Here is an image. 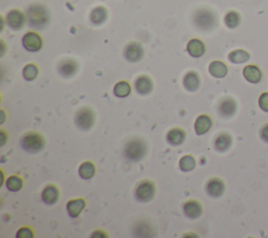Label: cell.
Returning a JSON list of instances; mask_svg holds the SVG:
<instances>
[{
  "instance_id": "obj_18",
  "label": "cell",
  "mask_w": 268,
  "mask_h": 238,
  "mask_svg": "<svg viewBox=\"0 0 268 238\" xmlns=\"http://www.w3.org/2000/svg\"><path fill=\"white\" fill-rule=\"evenodd\" d=\"M233 145V137L227 132H221L214 141V146L218 152H226L229 151Z\"/></svg>"
},
{
  "instance_id": "obj_10",
  "label": "cell",
  "mask_w": 268,
  "mask_h": 238,
  "mask_svg": "<svg viewBox=\"0 0 268 238\" xmlns=\"http://www.w3.org/2000/svg\"><path fill=\"white\" fill-rule=\"evenodd\" d=\"M26 20V15L20 10H12L6 15V23L10 26V29L13 31H20L21 30Z\"/></svg>"
},
{
  "instance_id": "obj_25",
  "label": "cell",
  "mask_w": 268,
  "mask_h": 238,
  "mask_svg": "<svg viewBox=\"0 0 268 238\" xmlns=\"http://www.w3.org/2000/svg\"><path fill=\"white\" fill-rule=\"evenodd\" d=\"M227 58H229L230 62L234 64H242L250 60L251 55L250 52H247L244 50H234L230 52Z\"/></svg>"
},
{
  "instance_id": "obj_23",
  "label": "cell",
  "mask_w": 268,
  "mask_h": 238,
  "mask_svg": "<svg viewBox=\"0 0 268 238\" xmlns=\"http://www.w3.org/2000/svg\"><path fill=\"white\" fill-rule=\"evenodd\" d=\"M108 18V11L104 6H97L92 10L90 14V21L95 25H102Z\"/></svg>"
},
{
  "instance_id": "obj_4",
  "label": "cell",
  "mask_w": 268,
  "mask_h": 238,
  "mask_svg": "<svg viewBox=\"0 0 268 238\" xmlns=\"http://www.w3.org/2000/svg\"><path fill=\"white\" fill-rule=\"evenodd\" d=\"M22 148L29 153H38L45 147L44 137L36 131H29L21 137Z\"/></svg>"
},
{
  "instance_id": "obj_12",
  "label": "cell",
  "mask_w": 268,
  "mask_h": 238,
  "mask_svg": "<svg viewBox=\"0 0 268 238\" xmlns=\"http://www.w3.org/2000/svg\"><path fill=\"white\" fill-rule=\"evenodd\" d=\"M184 213L190 220H197L203 213V208L198 201L190 200L184 204Z\"/></svg>"
},
{
  "instance_id": "obj_13",
  "label": "cell",
  "mask_w": 268,
  "mask_h": 238,
  "mask_svg": "<svg viewBox=\"0 0 268 238\" xmlns=\"http://www.w3.org/2000/svg\"><path fill=\"white\" fill-rule=\"evenodd\" d=\"M134 87L137 91V94L142 96H147L152 92L153 90V81L152 79L146 75H142L136 78Z\"/></svg>"
},
{
  "instance_id": "obj_30",
  "label": "cell",
  "mask_w": 268,
  "mask_h": 238,
  "mask_svg": "<svg viewBox=\"0 0 268 238\" xmlns=\"http://www.w3.org/2000/svg\"><path fill=\"white\" fill-rule=\"evenodd\" d=\"M6 188L11 192H18L23 187V180L18 175H12L6 180Z\"/></svg>"
},
{
  "instance_id": "obj_1",
  "label": "cell",
  "mask_w": 268,
  "mask_h": 238,
  "mask_svg": "<svg viewBox=\"0 0 268 238\" xmlns=\"http://www.w3.org/2000/svg\"><path fill=\"white\" fill-rule=\"evenodd\" d=\"M26 19L32 29L43 30L50 23V12L43 4L35 3L29 6L26 11Z\"/></svg>"
},
{
  "instance_id": "obj_22",
  "label": "cell",
  "mask_w": 268,
  "mask_h": 238,
  "mask_svg": "<svg viewBox=\"0 0 268 238\" xmlns=\"http://www.w3.org/2000/svg\"><path fill=\"white\" fill-rule=\"evenodd\" d=\"M201 80L200 77L196 71L186 72L184 77V86L187 91H196L200 87Z\"/></svg>"
},
{
  "instance_id": "obj_3",
  "label": "cell",
  "mask_w": 268,
  "mask_h": 238,
  "mask_svg": "<svg viewBox=\"0 0 268 238\" xmlns=\"http://www.w3.org/2000/svg\"><path fill=\"white\" fill-rule=\"evenodd\" d=\"M147 151H148V146L143 138L134 137L126 143L124 156L131 162H139L146 156Z\"/></svg>"
},
{
  "instance_id": "obj_36",
  "label": "cell",
  "mask_w": 268,
  "mask_h": 238,
  "mask_svg": "<svg viewBox=\"0 0 268 238\" xmlns=\"http://www.w3.org/2000/svg\"><path fill=\"white\" fill-rule=\"evenodd\" d=\"M91 237H108V235H107L106 232H104L102 230H97L91 234Z\"/></svg>"
},
{
  "instance_id": "obj_7",
  "label": "cell",
  "mask_w": 268,
  "mask_h": 238,
  "mask_svg": "<svg viewBox=\"0 0 268 238\" xmlns=\"http://www.w3.org/2000/svg\"><path fill=\"white\" fill-rule=\"evenodd\" d=\"M23 48L29 51H38L42 49L43 39L36 32H29L22 38Z\"/></svg>"
},
{
  "instance_id": "obj_31",
  "label": "cell",
  "mask_w": 268,
  "mask_h": 238,
  "mask_svg": "<svg viewBox=\"0 0 268 238\" xmlns=\"http://www.w3.org/2000/svg\"><path fill=\"white\" fill-rule=\"evenodd\" d=\"M22 75L26 81H34L39 75L38 66L34 63L25 65V68H23V71H22Z\"/></svg>"
},
{
  "instance_id": "obj_16",
  "label": "cell",
  "mask_w": 268,
  "mask_h": 238,
  "mask_svg": "<svg viewBox=\"0 0 268 238\" xmlns=\"http://www.w3.org/2000/svg\"><path fill=\"white\" fill-rule=\"evenodd\" d=\"M78 68H79V65L75 60H72V59H65V60H63L59 64L58 70H59V74L62 77L70 78L77 74Z\"/></svg>"
},
{
  "instance_id": "obj_19",
  "label": "cell",
  "mask_w": 268,
  "mask_h": 238,
  "mask_svg": "<svg viewBox=\"0 0 268 238\" xmlns=\"http://www.w3.org/2000/svg\"><path fill=\"white\" fill-rule=\"evenodd\" d=\"M213 126V120L210 116L207 115H200L195 121V125H194V128H195V132L198 136L205 135L206 132Z\"/></svg>"
},
{
  "instance_id": "obj_20",
  "label": "cell",
  "mask_w": 268,
  "mask_h": 238,
  "mask_svg": "<svg viewBox=\"0 0 268 238\" xmlns=\"http://www.w3.org/2000/svg\"><path fill=\"white\" fill-rule=\"evenodd\" d=\"M185 137V131L179 127H175L168 132L167 141L170 145H172V146H179V145H183L184 143Z\"/></svg>"
},
{
  "instance_id": "obj_29",
  "label": "cell",
  "mask_w": 268,
  "mask_h": 238,
  "mask_svg": "<svg viewBox=\"0 0 268 238\" xmlns=\"http://www.w3.org/2000/svg\"><path fill=\"white\" fill-rule=\"evenodd\" d=\"M196 167V160L193 155H184L179 161V168L183 172H190Z\"/></svg>"
},
{
  "instance_id": "obj_24",
  "label": "cell",
  "mask_w": 268,
  "mask_h": 238,
  "mask_svg": "<svg viewBox=\"0 0 268 238\" xmlns=\"http://www.w3.org/2000/svg\"><path fill=\"white\" fill-rule=\"evenodd\" d=\"M209 71L214 78L221 79V78H224L227 75L229 69H227V66L225 63H223L222 61L216 60L211 62L209 66Z\"/></svg>"
},
{
  "instance_id": "obj_35",
  "label": "cell",
  "mask_w": 268,
  "mask_h": 238,
  "mask_svg": "<svg viewBox=\"0 0 268 238\" xmlns=\"http://www.w3.org/2000/svg\"><path fill=\"white\" fill-rule=\"evenodd\" d=\"M260 137L263 142L268 144V123L264 124L260 129Z\"/></svg>"
},
{
  "instance_id": "obj_26",
  "label": "cell",
  "mask_w": 268,
  "mask_h": 238,
  "mask_svg": "<svg viewBox=\"0 0 268 238\" xmlns=\"http://www.w3.org/2000/svg\"><path fill=\"white\" fill-rule=\"evenodd\" d=\"M96 174V166L92 162H84L79 167V175L83 180H90Z\"/></svg>"
},
{
  "instance_id": "obj_28",
  "label": "cell",
  "mask_w": 268,
  "mask_h": 238,
  "mask_svg": "<svg viewBox=\"0 0 268 238\" xmlns=\"http://www.w3.org/2000/svg\"><path fill=\"white\" fill-rule=\"evenodd\" d=\"M115 96L117 98H126L131 94V85L127 81H119L116 84L115 88H113Z\"/></svg>"
},
{
  "instance_id": "obj_8",
  "label": "cell",
  "mask_w": 268,
  "mask_h": 238,
  "mask_svg": "<svg viewBox=\"0 0 268 238\" xmlns=\"http://www.w3.org/2000/svg\"><path fill=\"white\" fill-rule=\"evenodd\" d=\"M144 48L138 42H130L125 46L124 57L129 62H138L144 58Z\"/></svg>"
},
{
  "instance_id": "obj_9",
  "label": "cell",
  "mask_w": 268,
  "mask_h": 238,
  "mask_svg": "<svg viewBox=\"0 0 268 238\" xmlns=\"http://www.w3.org/2000/svg\"><path fill=\"white\" fill-rule=\"evenodd\" d=\"M238 110V104L233 98H223L218 104V114L220 117L230 119L233 118Z\"/></svg>"
},
{
  "instance_id": "obj_34",
  "label": "cell",
  "mask_w": 268,
  "mask_h": 238,
  "mask_svg": "<svg viewBox=\"0 0 268 238\" xmlns=\"http://www.w3.org/2000/svg\"><path fill=\"white\" fill-rule=\"evenodd\" d=\"M259 107L264 112H268V92H263L259 98Z\"/></svg>"
},
{
  "instance_id": "obj_27",
  "label": "cell",
  "mask_w": 268,
  "mask_h": 238,
  "mask_svg": "<svg viewBox=\"0 0 268 238\" xmlns=\"http://www.w3.org/2000/svg\"><path fill=\"white\" fill-rule=\"evenodd\" d=\"M224 23L229 29H236L241 23V16L236 11H230L224 16Z\"/></svg>"
},
{
  "instance_id": "obj_5",
  "label": "cell",
  "mask_w": 268,
  "mask_h": 238,
  "mask_svg": "<svg viewBox=\"0 0 268 238\" xmlns=\"http://www.w3.org/2000/svg\"><path fill=\"white\" fill-rule=\"evenodd\" d=\"M95 112L89 107H82L76 112L75 123L82 131H89L95 125Z\"/></svg>"
},
{
  "instance_id": "obj_15",
  "label": "cell",
  "mask_w": 268,
  "mask_h": 238,
  "mask_svg": "<svg viewBox=\"0 0 268 238\" xmlns=\"http://www.w3.org/2000/svg\"><path fill=\"white\" fill-rule=\"evenodd\" d=\"M243 77L245 78V80L247 82H250L251 84H258L262 80L263 74L259 68V66L254 64H250L246 65L243 68Z\"/></svg>"
},
{
  "instance_id": "obj_14",
  "label": "cell",
  "mask_w": 268,
  "mask_h": 238,
  "mask_svg": "<svg viewBox=\"0 0 268 238\" xmlns=\"http://www.w3.org/2000/svg\"><path fill=\"white\" fill-rule=\"evenodd\" d=\"M41 198L44 204H49V206H52V204H55L60 198V190L59 188L56 186V185L50 184L46 186L41 194Z\"/></svg>"
},
{
  "instance_id": "obj_6",
  "label": "cell",
  "mask_w": 268,
  "mask_h": 238,
  "mask_svg": "<svg viewBox=\"0 0 268 238\" xmlns=\"http://www.w3.org/2000/svg\"><path fill=\"white\" fill-rule=\"evenodd\" d=\"M155 195V186L152 181L144 180L137 184V186L134 190V196L135 200L140 203H147L153 200Z\"/></svg>"
},
{
  "instance_id": "obj_32",
  "label": "cell",
  "mask_w": 268,
  "mask_h": 238,
  "mask_svg": "<svg viewBox=\"0 0 268 238\" xmlns=\"http://www.w3.org/2000/svg\"><path fill=\"white\" fill-rule=\"evenodd\" d=\"M135 235L136 236H143V237H148L151 235V229L149 227V224H147L145 222L137 224V227L135 229Z\"/></svg>"
},
{
  "instance_id": "obj_17",
  "label": "cell",
  "mask_w": 268,
  "mask_h": 238,
  "mask_svg": "<svg viewBox=\"0 0 268 238\" xmlns=\"http://www.w3.org/2000/svg\"><path fill=\"white\" fill-rule=\"evenodd\" d=\"M86 207L85 198H73L66 204V210L68 215L72 218H77Z\"/></svg>"
},
{
  "instance_id": "obj_21",
  "label": "cell",
  "mask_w": 268,
  "mask_h": 238,
  "mask_svg": "<svg viewBox=\"0 0 268 238\" xmlns=\"http://www.w3.org/2000/svg\"><path fill=\"white\" fill-rule=\"evenodd\" d=\"M186 51L193 58H200L204 55L205 45L199 39H191L186 45Z\"/></svg>"
},
{
  "instance_id": "obj_37",
  "label": "cell",
  "mask_w": 268,
  "mask_h": 238,
  "mask_svg": "<svg viewBox=\"0 0 268 238\" xmlns=\"http://www.w3.org/2000/svg\"><path fill=\"white\" fill-rule=\"evenodd\" d=\"M0 135H1V146H3V145H4L5 142H6L5 131H4V130H1V131H0Z\"/></svg>"
},
{
  "instance_id": "obj_11",
  "label": "cell",
  "mask_w": 268,
  "mask_h": 238,
  "mask_svg": "<svg viewBox=\"0 0 268 238\" xmlns=\"http://www.w3.org/2000/svg\"><path fill=\"white\" fill-rule=\"evenodd\" d=\"M205 191L207 195L213 198H219L225 192V184L219 177H213L207 181L205 185Z\"/></svg>"
},
{
  "instance_id": "obj_33",
  "label": "cell",
  "mask_w": 268,
  "mask_h": 238,
  "mask_svg": "<svg viewBox=\"0 0 268 238\" xmlns=\"http://www.w3.org/2000/svg\"><path fill=\"white\" fill-rule=\"evenodd\" d=\"M34 236H35V233H34V231L29 227H23L21 229H19L16 234V237L18 238H33Z\"/></svg>"
},
{
  "instance_id": "obj_2",
  "label": "cell",
  "mask_w": 268,
  "mask_h": 238,
  "mask_svg": "<svg viewBox=\"0 0 268 238\" xmlns=\"http://www.w3.org/2000/svg\"><path fill=\"white\" fill-rule=\"evenodd\" d=\"M193 23L201 32H212L217 26L218 19L215 13L210 9H199L193 16Z\"/></svg>"
}]
</instances>
